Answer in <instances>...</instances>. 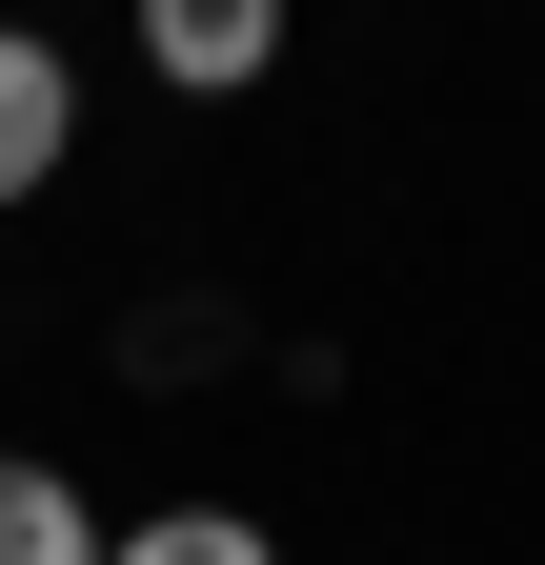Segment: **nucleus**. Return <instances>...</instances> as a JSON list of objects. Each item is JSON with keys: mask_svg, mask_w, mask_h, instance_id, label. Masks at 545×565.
<instances>
[{"mask_svg": "<svg viewBox=\"0 0 545 565\" xmlns=\"http://www.w3.org/2000/svg\"><path fill=\"white\" fill-rule=\"evenodd\" d=\"M142 61H162L182 102H223V82L284 61V0H142Z\"/></svg>", "mask_w": 545, "mask_h": 565, "instance_id": "f03ea898", "label": "nucleus"}, {"mask_svg": "<svg viewBox=\"0 0 545 565\" xmlns=\"http://www.w3.org/2000/svg\"><path fill=\"white\" fill-rule=\"evenodd\" d=\"M0 565H101V505L61 465H21V445H0Z\"/></svg>", "mask_w": 545, "mask_h": 565, "instance_id": "7ed1b4c3", "label": "nucleus"}, {"mask_svg": "<svg viewBox=\"0 0 545 565\" xmlns=\"http://www.w3.org/2000/svg\"><path fill=\"white\" fill-rule=\"evenodd\" d=\"M101 565H284L243 505H162V525H101Z\"/></svg>", "mask_w": 545, "mask_h": 565, "instance_id": "20e7f679", "label": "nucleus"}, {"mask_svg": "<svg viewBox=\"0 0 545 565\" xmlns=\"http://www.w3.org/2000/svg\"><path fill=\"white\" fill-rule=\"evenodd\" d=\"M61 162H82V61H61V41H21V21H0V202H41Z\"/></svg>", "mask_w": 545, "mask_h": 565, "instance_id": "f257e3e1", "label": "nucleus"}]
</instances>
